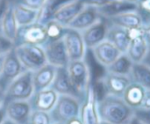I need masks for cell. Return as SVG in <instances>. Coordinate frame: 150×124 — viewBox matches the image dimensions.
Instances as JSON below:
<instances>
[{
  "mask_svg": "<svg viewBox=\"0 0 150 124\" xmlns=\"http://www.w3.org/2000/svg\"><path fill=\"white\" fill-rule=\"evenodd\" d=\"M97 110L99 120L112 124H127L134 117V109L123 98L111 94H105L97 101Z\"/></svg>",
  "mask_w": 150,
  "mask_h": 124,
  "instance_id": "6da1fadb",
  "label": "cell"
},
{
  "mask_svg": "<svg viewBox=\"0 0 150 124\" xmlns=\"http://www.w3.org/2000/svg\"><path fill=\"white\" fill-rule=\"evenodd\" d=\"M68 72L76 97L83 101L89 86L91 84V72L85 59L69 61Z\"/></svg>",
  "mask_w": 150,
  "mask_h": 124,
  "instance_id": "7a4b0ae2",
  "label": "cell"
},
{
  "mask_svg": "<svg viewBox=\"0 0 150 124\" xmlns=\"http://www.w3.org/2000/svg\"><path fill=\"white\" fill-rule=\"evenodd\" d=\"M83 101L71 95H59L57 101L49 112L53 123H66L68 121L80 116Z\"/></svg>",
  "mask_w": 150,
  "mask_h": 124,
  "instance_id": "3957f363",
  "label": "cell"
},
{
  "mask_svg": "<svg viewBox=\"0 0 150 124\" xmlns=\"http://www.w3.org/2000/svg\"><path fill=\"white\" fill-rule=\"evenodd\" d=\"M33 94V71H24L5 91L4 104L13 100H28Z\"/></svg>",
  "mask_w": 150,
  "mask_h": 124,
  "instance_id": "277c9868",
  "label": "cell"
},
{
  "mask_svg": "<svg viewBox=\"0 0 150 124\" xmlns=\"http://www.w3.org/2000/svg\"><path fill=\"white\" fill-rule=\"evenodd\" d=\"M14 49L25 71H34L47 63L44 49L41 46L19 45L14 47Z\"/></svg>",
  "mask_w": 150,
  "mask_h": 124,
  "instance_id": "5b68a950",
  "label": "cell"
},
{
  "mask_svg": "<svg viewBox=\"0 0 150 124\" xmlns=\"http://www.w3.org/2000/svg\"><path fill=\"white\" fill-rule=\"evenodd\" d=\"M47 40L45 25L34 22L27 26H18L14 47L19 45H38L42 47Z\"/></svg>",
  "mask_w": 150,
  "mask_h": 124,
  "instance_id": "8992f818",
  "label": "cell"
},
{
  "mask_svg": "<svg viewBox=\"0 0 150 124\" xmlns=\"http://www.w3.org/2000/svg\"><path fill=\"white\" fill-rule=\"evenodd\" d=\"M63 41L69 61L85 59L88 49L80 31L66 27L65 33L63 35Z\"/></svg>",
  "mask_w": 150,
  "mask_h": 124,
  "instance_id": "52a82bcc",
  "label": "cell"
},
{
  "mask_svg": "<svg viewBox=\"0 0 150 124\" xmlns=\"http://www.w3.org/2000/svg\"><path fill=\"white\" fill-rule=\"evenodd\" d=\"M24 71L25 70L18 60L14 48H11L6 53L4 57L3 70L0 75V88L5 92L11 82Z\"/></svg>",
  "mask_w": 150,
  "mask_h": 124,
  "instance_id": "ba28073f",
  "label": "cell"
},
{
  "mask_svg": "<svg viewBox=\"0 0 150 124\" xmlns=\"http://www.w3.org/2000/svg\"><path fill=\"white\" fill-rule=\"evenodd\" d=\"M42 48L44 49L47 63L48 64H51L55 68L68 66L69 59L63 41V38L57 41H47L42 46Z\"/></svg>",
  "mask_w": 150,
  "mask_h": 124,
  "instance_id": "9c48e42d",
  "label": "cell"
},
{
  "mask_svg": "<svg viewBox=\"0 0 150 124\" xmlns=\"http://www.w3.org/2000/svg\"><path fill=\"white\" fill-rule=\"evenodd\" d=\"M102 85L105 94L122 97L126 89L132 83L130 76L117 75L105 71L102 78L98 80Z\"/></svg>",
  "mask_w": 150,
  "mask_h": 124,
  "instance_id": "30bf717a",
  "label": "cell"
},
{
  "mask_svg": "<svg viewBox=\"0 0 150 124\" xmlns=\"http://www.w3.org/2000/svg\"><path fill=\"white\" fill-rule=\"evenodd\" d=\"M80 118L83 124H98L99 123L97 110V95L92 82L89 86L84 100L82 103Z\"/></svg>",
  "mask_w": 150,
  "mask_h": 124,
  "instance_id": "8fae6325",
  "label": "cell"
},
{
  "mask_svg": "<svg viewBox=\"0 0 150 124\" xmlns=\"http://www.w3.org/2000/svg\"><path fill=\"white\" fill-rule=\"evenodd\" d=\"M96 62L105 69L110 66L120 55V50L108 40H105L91 49Z\"/></svg>",
  "mask_w": 150,
  "mask_h": 124,
  "instance_id": "7c38bea8",
  "label": "cell"
},
{
  "mask_svg": "<svg viewBox=\"0 0 150 124\" xmlns=\"http://www.w3.org/2000/svg\"><path fill=\"white\" fill-rule=\"evenodd\" d=\"M6 118L17 124H27L32 108L28 100H13L4 104Z\"/></svg>",
  "mask_w": 150,
  "mask_h": 124,
  "instance_id": "4fadbf2b",
  "label": "cell"
},
{
  "mask_svg": "<svg viewBox=\"0 0 150 124\" xmlns=\"http://www.w3.org/2000/svg\"><path fill=\"white\" fill-rule=\"evenodd\" d=\"M107 30V21L103 18H100L95 24L81 32L87 49L91 50L95 46L105 41L106 39Z\"/></svg>",
  "mask_w": 150,
  "mask_h": 124,
  "instance_id": "5bb4252c",
  "label": "cell"
},
{
  "mask_svg": "<svg viewBox=\"0 0 150 124\" xmlns=\"http://www.w3.org/2000/svg\"><path fill=\"white\" fill-rule=\"evenodd\" d=\"M58 94L51 88L34 93L33 96L28 100L33 111H43L49 113L54 107Z\"/></svg>",
  "mask_w": 150,
  "mask_h": 124,
  "instance_id": "9a60e30c",
  "label": "cell"
},
{
  "mask_svg": "<svg viewBox=\"0 0 150 124\" xmlns=\"http://www.w3.org/2000/svg\"><path fill=\"white\" fill-rule=\"evenodd\" d=\"M100 18L101 17L98 13L97 7L84 5V7L72 20V22L69 24L68 27L83 32V30L87 29L88 27L95 24Z\"/></svg>",
  "mask_w": 150,
  "mask_h": 124,
  "instance_id": "2e32d148",
  "label": "cell"
},
{
  "mask_svg": "<svg viewBox=\"0 0 150 124\" xmlns=\"http://www.w3.org/2000/svg\"><path fill=\"white\" fill-rule=\"evenodd\" d=\"M83 7L84 4L82 0H71L61 6L54 12L52 19H54L62 26L68 27Z\"/></svg>",
  "mask_w": 150,
  "mask_h": 124,
  "instance_id": "e0dca14e",
  "label": "cell"
},
{
  "mask_svg": "<svg viewBox=\"0 0 150 124\" xmlns=\"http://www.w3.org/2000/svg\"><path fill=\"white\" fill-rule=\"evenodd\" d=\"M150 50V46L147 41L144 33L132 38L127 55L134 63H142L145 61Z\"/></svg>",
  "mask_w": 150,
  "mask_h": 124,
  "instance_id": "ac0fdd59",
  "label": "cell"
},
{
  "mask_svg": "<svg viewBox=\"0 0 150 124\" xmlns=\"http://www.w3.org/2000/svg\"><path fill=\"white\" fill-rule=\"evenodd\" d=\"M98 11L101 18L108 19L124 12L137 11V4L127 0H112L105 5L98 7Z\"/></svg>",
  "mask_w": 150,
  "mask_h": 124,
  "instance_id": "d6986e66",
  "label": "cell"
},
{
  "mask_svg": "<svg viewBox=\"0 0 150 124\" xmlns=\"http://www.w3.org/2000/svg\"><path fill=\"white\" fill-rule=\"evenodd\" d=\"M56 68L51 64H45L41 68L33 71V93L49 88L53 83Z\"/></svg>",
  "mask_w": 150,
  "mask_h": 124,
  "instance_id": "ffe728a7",
  "label": "cell"
},
{
  "mask_svg": "<svg viewBox=\"0 0 150 124\" xmlns=\"http://www.w3.org/2000/svg\"><path fill=\"white\" fill-rule=\"evenodd\" d=\"M50 87L58 95H71L76 97L69 76L67 67L56 68L54 78Z\"/></svg>",
  "mask_w": 150,
  "mask_h": 124,
  "instance_id": "44dd1931",
  "label": "cell"
},
{
  "mask_svg": "<svg viewBox=\"0 0 150 124\" xmlns=\"http://www.w3.org/2000/svg\"><path fill=\"white\" fill-rule=\"evenodd\" d=\"M106 40L111 41L121 54L127 53L131 41L128 29L113 25H108Z\"/></svg>",
  "mask_w": 150,
  "mask_h": 124,
  "instance_id": "7402d4cb",
  "label": "cell"
},
{
  "mask_svg": "<svg viewBox=\"0 0 150 124\" xmlns=\"http://www.w3.org/2000/svg\"><path fill=\"white\" fill-rule=\"evenodd\" d=\"M105 20L107 21L108 25H113L126 29H132L143 26L142 19L137 11L124 12Z\"/></svg>",
  "mask_w": 150,
  "mask_h": 124,
  "instance_id": "603a6c76",
  "label": "cell"
},
{
  "mask_svg": "<svg viewBox=\"0 0 150 124\" xmlns=\"http://www.w3.org/2000/svg\"><path fill=\"white\" fill-rule=\"evenodd\" d=\"M146 89L142 86L132 82L123 93V100L133 109L142 107L145 98Z\"/></svg>",
  "mask_w": 150,
  "mask_h": 124,
  "instance_id": "cb8c5ba5",
  "label": "cell"
},
{
  "mask_svg": "<svg viewBox=\"0 0 150 124\" xmlns=\"http://www.w3.org/2000/svg\"><path fill=\"white\" fill-rule=\"evenodd\" d=\"M18 29V26L17 21L14 17L12 4L9 2L8 7L6 9V11L4 13V19L2 21L1 33H3V35L5 38H7L9 41H12L14 44V41L16 39Z\"/></svg>",
  "mask_w": 150,
  "mask_h": 124,
  "instance_id": "d4e9b609",
  "label": "cell"
},
{
  "mask_svg": "<svg viewBox=\"0 0 150 124\" xmlns=\"http://www.w3.org/2000/svg\"><path fill=\"white\" fill-rule=\"evenodd\" d=\"M130 78L132 82L142 86L146 90H150V66L145 62L134 63Z\"/></svg>",
  "mask_w": 150,
  "mask_h": 124,
  "instance_id": "484cf974",
  "label": "cell"
},
{
  "mask_svg": "<svg viewBox=\"0 0 150 124\" xmlns=\"http://www.w3.org/2000/svg\"><path fill=\"white\" fill-rule=\"evenodd\" d=\"M11 4L13 8L14 17L18 26H24L37 22L39 11L28 8L19 4Z\"/></svg>",
  "mask_w": 150,
  "mask_h": 124,
  "instance_id": "4316f807",
  "label": "cell"
},
{
  "mask_svg": "<svg viewBox=\"0 0 150 124\" xmlns=\"http://www.w3.org/2000/svg\"><path fill=\"white\" fill-rule=\"evenodd\" d=\"M71 0H46L42 8L39 11L37 22L45 25L48 20L53 19L54 12L63 4Z\"/></svg>",
  "mask_w": 150,
  "mask_h": 124,
  "instance_id": "83f0119b",
  "label": "cell"
},
{
  "mask_svg": "<svg viewBox=\"0 0 150 124\" xmlns=\"http://www.w3.org/2000/svg\"><path fill=\"white\" fill-rule=\"evenodd\" d=\"M133 64L134 63L127 54H121L110 66L105 69V71L117 75L130 76Z\"/></svg>",
  "mask_w": 150,
  "mask_h": 124,
  "instance_id": "f1b7e54d",
  "label": "cell"
},
{
  "mask_svg": "<svg viewBox=\"0 0 150 124\" xmlns=\"http://www.w3.org/2000/svg\"><path fill=\"white\" fill-rule=\"evenodd\" d=\"M47 34V41H57L63 38L65 33L66 26H62L59 22L54 19H50L45 24Z\"/></svg>",
  "mask_w": 150,
  "mask_h": 124,
  "instance_id": "f546056e",
  "label": "cell"
},
{
  "mask_svg": "<svg viewBox=\"0 0 150 124\" xmlns=\"http://www.w3.org/2000/svg\"><path fill=\"white\" fill-rule=\"evenodd\" d=\"M137 11L142 19L143 26L150 23V0H139L137 2Z\"/></svg>",
  "mask_w": 150,
  "mask_h": 124,
  "instance_id": "4dcf8cb0",
  "label": "cell"
},
{
  "mask_svg": "<svg viewBox=\"0 0 150 124\" xmlns=\"http://www.w3.org/2000/svg\"><path fill=\"white\" fill-rule=\"evenodd\" d=\"M27 124H52L49 113L43 111H32Z\"/></svg>",
  "mask_w": 150,
  "mask_h": 124,
  "instance_id": "1f68e13d",
  "label": "cell"
},
{
  "mask_svg": "<svg viewBox=\"0 0 150 124\" xmlns=\"http://www.w3.org/2000/svg\"><path fill=\"white\" fill-rule=\"evenodd\" d=\"M11 4H19L28 8L40 11L45 4L46 0H8Z\"/></svg>",
  "mask_w": 150,
  "mask_h": 124,
  "instance_id": "d6a6232c",
  "label": "cell"
},
{
  "mask_svg": "<svg viewBox=\"0 0 150 124\" xmlns=\"http://www.w3.org/2000/svg\"><path fill=\"white\" fill-rule=\"evenodd\" d=\"M134 116L142 124H150V108L134 109Z\"/></svg>",
  "mask_w": 150,
  "mask_h": 124,
  "instance_id": "836d02e7",
  "label": "cell"
},
{
  "mask_svg": "<svg viewBox=\"0 0 150 124\" xmlns=\"http://www.w3.org/2000/svg\"><path fill=\"white\" fill-rule=\"evenodd\" d=\"M14 48V44L12 41H9L5 38L3 33H0V56L6 54L9 50Z\"/></svg>",
  "mask_w": 150,
  "mask_h": 124,
  "instance_id": "e575fe53",
  "label": "cell"
},
{
  "mask_svg": "<svg viewBox=\"0 0 150 124\" xmlns=\"http://www.w3.org/2000/svg\"><path fill=\"white\" fill-rule=\"evenodd\" d=\"M112 0H82L83 4L84 5H90V6H94V7H101L111 2Z\"/></svg>",
  "mask_w": 150,
  "mask_h": 124,
  "instance_id": "d590c367",
  "label": "cell"
},
{
  "mask_svg": "<svg viewBox=\"0 0 150 124\" xmlns=\"http://www.w3.org/2000/svg\"><path fill=\"white\" fill-rule=\"evenodd\" d=\"M9 2L8 0H0V33H1V26H2V21L4 16V13L6 11V9L8 7Z\"/></svg>",
  "mask_w": 150,
  "mask_h": 124,
  "instance_id": "8d00e7d4",
  "label": "cell"
},
{
  "mask_svg": "<svg viewBox=\"0 0 150 124\" xmlns=\"http://www.w3.org/2000/svg\"><path fill=\"white\" fill-rule=\"evenodd\" d=\"M143 108H150V90H146V93H145V98H144V101L142 104Z\"/></svg>",
  "mask_w": 150,
  "mask_h": 124,
  "instance_id": "74e56055",
  "label": "cell"
},
{
  "mask_svg": "<svg viewBox=\"0 0 150 124\" xmlns=\"http://www.w3.org/2000/svg\"><path fill=\"white\" fill-rule=\"evenodd\" d=\"M144 35L150 46V23L144 26Z\"/></svg>",
  "mask_w": 150,
  "mask_h": 124,
  "instance_id": "f35d334b",
  "label": "cell"
},
{
  "mask_svg": "<svg viewBox=\"0 0 150 124\" xmlns=\"http://www.w3.org/2000/svg\"><path fill=\"white\" fill-rule=\"evenodd\" d=\"M6 119V114H5V108L4 105L0 108V124L4 123V121Z\"/></svg>",
  "mask_w": 150,
  "mask_h": 124,
  "instance_id": "ab89813d",
  "label": "cell"
},
{
  "mask_svg": "<svg viewBox=\"0 0 150 124\" xmlns=\"http://www.w3.org/2000/svg\"><path fill=\"white\" fill-rule=\"evenodd\" d=\"M65 124H83V122H82V120H81V118L79 116V117H75V118L68 121Z\"/></svg>",
  "mask_w": 150,
  "mask_h": 124,
  "instance_id": "60d3db41",
  "label": "cell"
},
{
  "mask_svg": "<svg viewBox=\"0 0 150 124\" xmlns=\"http://www.w3.org/2000/svg\"><path fill=\"white\" fill-rule=\"evenodd\" d=\"M4 100H5V92H4L0 88V108L4 105Z\"/></svg>",
  "mask_w": 150,
  "mask_h": 124,
  "instance_id": "b9f144b4",
  "label": "cell"
},
{
  "mask_svg": "<svg viewBox=\"0 0 150 124\" xmlns=\"http://www.w3.org/2000/svg\"><path fill=\"white\" fill-rule=\"evenodd\" d=\"M5 55H6V54L0 56V75H1V73H2V70H3V65H4V62Z\"/></svg>",
  "mask_w": 150,
  "mask_h": 124,
  "instance_id": "7bdbcfd3",
  "label": "cell"
},
{
  "mask_svg": "<svg viewBox=\"0 0 150 124\" xmlns=\"http://www.w3.org/2000/svg\"><path fill=\"white\" fill-rule=\"evenodd\" d=\"M127 124H140V122L134 116V117H133V118H132V119H131Z\"/></svg>",
  "mask_w": 150,
  "mask_h": 124,
  "instance_id": "ee69618b",
  "label": "cell"
},
{
  "mask_svg": "<svg viewBox=\"0 0 150 124\" xmlns=\"http://www.w3.org/2000/svg\"><path fill=\"white\" fill-rule=\"evenodd\" d=\"M2 124H17V123H15L14 122H12V121H11L10 119H5L4 121V123Z\"/></svg>",
  "mask_w": 150,
  "mask_h": 124,
  "instance_id": "f6af8a7d",
  "label": "cell"
},
{
  "mask_svg": "<svg viewBox=\"0 0 150 124\" xmlns=\"http://www.w3.org/2000/svg\"><path fill=\"white\" fill-rule=\"evenodd\" d=\"M145 63H147L150 66V50H149V55H148V56L146 57V59H145V61H144Z\"/></svg>",
  "mask_w": 150,
  "mask_h": 124,
  "instance_id": "bcb514c9",
  "label": "cell"
},
{
  "mask_svg": "<svg viewBox=\"0 0 150 124\" xmlns=\"http://www.w3.org/2000/svg\"><path fill=\"white\" fill-rule=\"evenodd\" d=\"M98 124H112V123H108V122H106V121L99 120V123H98Z\"/></svg>",
  "mask_w": 150,
  "mask_h": 124,
  "instance_id": "7dc6e473",
  "label": "cell"
},
{
  "mask_svg": "<svg viewBox=\"0 0 150 124\" xmlns=\"http://www.w3.org/2000/svg\"><path fill=\"white\" fill-rule=\"evenodd\" d=\"M52 124H65V123H53Z\"/></svg>",
  "mask_w": 150,
  "mask_h": 124,
  "instance_id": "c3c4849f",
  "label": "cell"
},
{
  "mask_svg": "<svg viewBox=\"0 0 150 124\" xmlns=\"http://www.w3.org/2000/svg\"><path fill=\"white\" fill-rule=\"evenodd\" d=\"M140 124H142V123H140Z\"/></svg>",
  "mask_w": 150,
  "mask_h": 124,
  "instance_id": "681fc988",
  "label": "cell"
}]
</instances>
